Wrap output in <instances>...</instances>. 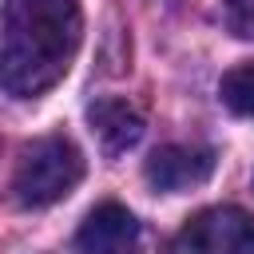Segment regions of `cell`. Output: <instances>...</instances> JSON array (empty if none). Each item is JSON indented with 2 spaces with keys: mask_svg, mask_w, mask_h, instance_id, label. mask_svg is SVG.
<instances>
[{
  "mask_svg": "<svg viewBox=\"0 0 254 254\" xmlns=\"http://www.w3.org/2000/svg\"><path fill=\"white\" fill-rule=\"evenodd\" d=\"M83 36L79 0H4L0 8V87L16 99L56 87Z\"/></svg>",
  "mask_w": 254,
  "mask_h": 254,
  "instance_id": "cell-1",
  "label": "cell"
},
{
  "mask_svg": "<svg viewBox=\"0 0 254 254\" xmlns=\"http://www.w3.org/2000/svg\"><path fill=\"white\" fill-rule=\"evenodd\" d=\"M83 179V155L67 135H44L24 147L12 190L20 206H52Z\"/></svg>",
  "mask_w": 254,
  "mask_h": 254,
  "instance_id": "cell-2",
  "label": "cell"
},
{
  "mask_svg": "<svg viewBox=\"0 0 254 254\" xmlns=\"http://www.w3.org/2000/svg\"><path fill=\"white\" fill-rule=\"evenodd\" d=\"M167 254H254V214L242 206H210L187 218Z\"/></svg>",
  "mask_w": 254,
  "mask_h": 254,
  "instance_id": "cell-3",
  "label": "cell"
},
{
  "mask_svg": "<svg viewBox=\"0 0 254 254\" xmlns=\"http://www.w3.org/2000/svg\"><path fill=\"white\" fill-rule=\"evenodd\" d=\"M147 183L163 194H179L190 187H202L214 175V151L210 147H187V143H167L159 147L147 167H143Z\"/></svg>",
  "mask_w": 254,
  "mask_h": 254,
  "instance_id": "cell-4",
  "label": "cell"
},
{
  "mask_svg": "<svg viewBox=\"0 0 254 254\" xmlns=\"http://www.w3.org/2000/svg\"><path fill=\"white\" fill-rule=\"evenodd\" d=\"M75 246H79V254H135L139 250V222L127 206L99 202L83 218Z\"/></svg>",
  "mask_w": 254,
  "mask_h": 254,
  "instance_id": "cell-5",
  "label": "cell"
},
{
  "mask_svg": "<svg viewBox=\"0 0 254 254\" xmlns=\"http://www.w3.org/2000/svg\"><path fill=\"white\" fill-rule=\"evenodd\" d=\"M87 123L95 131V139L103 143L107 155H123L131 151L139 139H143V115L135 103L119 99V95H107V99H95L87 107Z\"/></svg>",
  "mask_w": 254,
  "mask_h": 254,
  "instance_id": "cell-6",
  "label": "cell"
},
{
  "mask_svg": "<svg viewBox=\"0 0 254 254\" xmlns=\"http://www.w3.org/2000/svg\"><path fill=\"white\" fill-rule=\"evenodd\" d=\"M218 95L234 115H254V64L230 67L218 83Z\"/></svg>",
  "mask_w": 254,
  "mask_h": 254,
  "instance_id": "cell-7",
  "label": "cell"
},
{
  "mask_svg": "<svg viewBox=\"0 0 254 254\" xmlns=\"http://www.w3.org/2000/svg\"><path fill=\"white\" fill-rule=\"evenodd\" d=\"M226 24L234 36L254 40V0H226Z\"/></svg>",
  "mask_w": 254,
  "mask_h": 254,
  "instance_id": "cell-8",
  "label": "cell"
}]
</instances>
